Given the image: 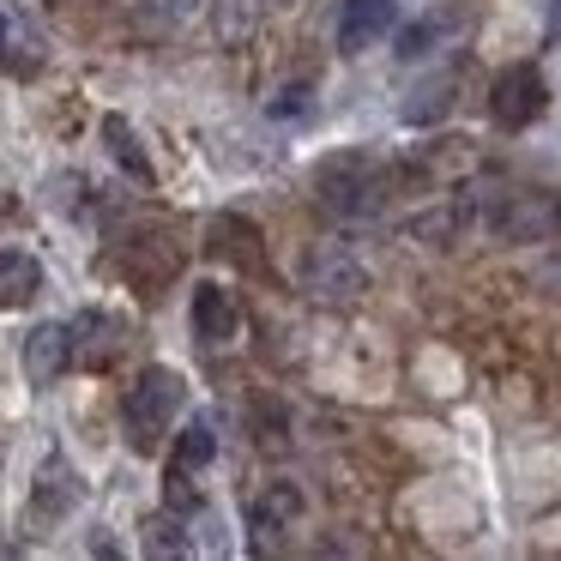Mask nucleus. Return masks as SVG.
Returning <instances> with one entry per match:
<instances>
[{
  "mask_svg": "<svg viewBox=\"0 0 561 561\" xmlns=\"http://www.w3.org/2000/svg\"><path fill=\"white\" fill-rule=\"evenodd\" d=\"M465 218L489 236V242L507 248H537L561 236V194L549 187H483V194L465 206Z\"/></svg>",
  "mask_w": 561,
  "mask_h": 561,
  "instance_id": "obj_1",
  "label": "nucleus"
},
{
  "mask_svg": "<svg viewBox=\"0 0 561 561\" xmlns=\"http://www.w3.org/2000/svg\"><path fill=\"white\" fill-rule=\"evenodd\" d=\"M392 175L380 163H368V151H332L314 170V206L339 224H363L387 206Z\"/></svg>",
  "mask_w": 561,
  "mask_h": 561,
  "instance_id": "obj_2",
  "label": "nucleus"
},
{
  "mask_svg": "<svg viewBox=\"0 0 561 561\" xmlns=\"http://www.w3.org/2000/svg\"><path fill=\"white\" fill-rule=\"evenodd\" d=\"M182 399H187V380L175 375V368L151 363L146 375L127 387V399H122L127 447H134V453H158V440L170 435V423H175V411H182Z\"/></svg>",
  "mask_w": 561,
  "mask_h": 561,
  "instance_id": "obj_3",
  "label": "nucleus"
},
{
  "mask_svg": "<svg viewBox=\"0 0 561 561\" xmlns=\"http://www.w3.org/2000/svg\"><path fill=\"white\" fill-rule=\"evenodd\" d=\"M302 290L327 308H351V302H363V290H368V266L356 254H344V248H308Z\"/></svg>",
  "mask_w": 561,
  "mask_h": 561,
  "instance_id": "obj_4",
  "label": "nucleus"
},
{
  "mask_svg": "<svg viewBox=\"0 0 561 561\" xmlns=\"http://www.w3.org/2000/svg\"><path fill=\"white\" fill-rule=\"evenodd\" d=\"M543 103H549L543 73H537L531 61H519V67H507V73L489 85V122L507 127V134H519V127H531L537 115H543Z\"/></svg>",
  "mask_w": 561,
  "mask_h": 561,
  "instance_id": "obj_5",
  "label": "nucleus"
},
{
  "mask_svg": "<svg viewBox=\"0 0 561 561\" xmlns=\"http://www.w3.org/2000/svg\"><path fill=\"white\" fill-rule=\"evenodd\" d=\"M302 489L290 483V477H278V483H266L260 489L254 501H248V543L260 549V556H266V549H278L284 543V531H296V519H302Z\"/></svg>",
  "mask_w": 561,
  "mask_h": 561,
  "instance_id": "obj_6",
  "label": "nucleus"
},
{
  "mask_svg": "<svg viewBox=\"0 0 561 561\" xmlns=\"http://www.w3.org/2000/svg\"><path fill=\"white\" fill-rule=\"evenodd\" d=\"M67 368H73V332H67V320L31 327V339H25V380L31 387H55Z\"/></svg>",
  "mask_w": 561,
  "mask_h": 561,
  "instance_id": "obj_7",
  "label": "nucleus"
},
{
  "mask_svg": "<svg viewBox=\"0 0 561 561\" xmlns=\"http://www.w3.org/2000/svg\"><path fill=\"white\" fill-rule=\"evenodd\" d=\"M392 19H399V0H344L339 7V49L344 55L375 49L392 31Z\"/></svg>",
  "mask_w": 561,
  "mask_h": 561,
  "instance_id": "obj_8",
  "label": "nucleus"
},
{
  "mask_svg": "<svg viewBox=\"0 0 561 561\" xmlns=\"http://www.w3.org/2000/svg\"><path fill=\"white\" fill-rule=\"evenodd\" d=\"M73 507H79V477H73V465L55 453V459H43L37 483H31V519L55 525V519H67Z\"/></svg>",
  "mask_w": 561,
  "mask_h": 561,
  "instance_id": "obj_9",
  "label": "nucleus"
},
{
  "mask_svg": "<svg viewBox=\"0 0 561 561\" xmlns=\"http://www.w3.org/2000/svg\"><path fill=\"white\" fill-rule=\"evenodd\" d=\"M236 332H242V308H236V296L224 290V284H199L194 290V339L206 344V351H218V344H230Z\"/></svg>",
  "mask_w": 561,
  "mask_h": 561,
  "instance_id": "obj_10",
  "label": "nucleus"
},
{
  "mask_svg": "<svg viewBox=\"0 0 561 561\" xmlns=\"http://www.w3.org/2000/svg\"><path fill=\"white\" fill-rule=\"evenodd\" d=\"M67 332H73V363L79 368H103L115 351H122V327H115L110 314H98V308H85L79 320H67Z\"/></svg>",
  "mask_w": 561,
  "mask_h": 561,
  "instance_id": "obj_11",
  "label": "nucleus"
},
{
  "mask_svg": "<svg viewBox=\"0 0 561 561\" xmlns=\"http://www.w3.org/2000/svg\"><path fill=\"white\" fill-rule=\"evenodd\" d=\"M43 290V260L25 248H0V308H31Z\"/></svg>",
  "mask_w": 561,
  "mask_h": 561,
  "instance_id": "obj_12",
  "label": "nucleus"
},
{
  "mask_svg": "<svg viewBox=\"0 0 561 561\" xmlns=\"http://www.w3.org/2000/svg\"><path fill=\"white\" fill-rule=\"evenodd\" d=\"M211 254L236 260V266L260 272V230L248 218H211Z\"/></svg>",
  "mask_w": 561,
  "mask_h": 561,
  "instance_id": "obj_13",
  "label": "nucleus"
},
{
  "mask_svg": "<svg viewBox=\"0 0 561 561\" xmlns=\"http://www.w3.org/2000/svg\"><path fill=\"white\" fill-rule=\"evenodd\" d=\"M103 146H110V158L122 163L134 182H151V158H146V146H139V134L127 127V115H103Z\"/></svg>",
  "mask_w": 561,
  "mask_h": 561,
  "instance_id": "obj_14",
  "label": "nucleus"
},
{
  "mask_svg": "<svg viewBox=\"0 0 561 561\" xmlns=\"http://www.w3.org/2000/svg\"><path fill=\"white\" fill-rule=\"evenodd\" d=\"M465 224H471L465 206H435V211H416V218L404 224V236H411V242H428V248H447Z\"/></svg>",
  "mask_w": 561,
  "mask_h": 561,
  "instance_id": "obj_15",
  "label": "nucleus"
},
{
  "mask_svg": "<svg viewBox=\"0 0 561 561\" xmlns=\"http://www.w3.org/2000/svg\"><path fill=\"white\" fill-rule=\"evenodd\" d=\"M211 459H218V435H211V423L199 416V423H187L182 435H175V459L170 465H182V471H206Z\"/></svg>",
  "mask_w": 561,
  "mask_h": 561,
  "instance_id": "obj_16",
  "label": "nucleus"
},
{
  "mask_svg": "<svg viewBox=\"0 0 561 561\" xmlns=\"http://www.w3.org/2000/svg\"><path fill=\"white\" fill-rule=\"evenodd\" d=\"M260 13H266V0H218V37L230 43H248L260 31Z\"/></svg>",
  "mask_w": 561,
  "mask_h": 561,
  "instance_id": "obj_17",
  "label": "nucleus"
},
{
  "mask_svg": "<svg viewBox=\"0 0 561 561\" xmlns=\"http://www.w3.org/2000/svg\"><path fill=\"white\" fill-rule=\"evenodd\" d=\"M199 13V0H134V19L146 31H182Z\"/></svg>",
  "mask_w": 561,
  "mask_h": 561,
  "instance_id": "obj_18",
  "label": "nucleus"
},
{
  "mask_svg": "<svg viewBox=\"0 0 561 561\" xmlns=\"http://www.w3.org/2000/svg\"><path fill=\"white\" fill-rule=\"evenodd\" d=\"M447 103H453V73H440V79H428L423 91H411V103H404V122H435V115H447Z\"/></svg>",
  "mask_w": 561,
  "mask_h": 561,
  "instance_id": "obj_19",
  "label": "nucleus"
},
{
  "mask_svg": "<svg viewBox=\"0 0 561 561\" xmlns=\"http://www.w3.org/2000/svg\"><path fill=\"white\" fill-rule=\"evenodd\" d=\"M440 37H447V19H423V25H411V31L399 37V61H404V67H411V61H428Z\"/></svg>",
  "mask_w": 561,
  "mask_h": 561,
  "instance_id": "obj_20",
  "label": "nucleus"
},
{
  "mask_svg": "<svg viewBox=\"0 0 561 561\" xmlns=\"http://www.w3.org/2000/svg\"><path fill=\"white\" fill-rule=\"evenodd\" d=\"M308 110H314V85H308V79H296V85H284L278 98L266 103V115H272V122H302Z\"/></svg>",
  "mask_w": 561,
  "mask_h": 561,
  "instance_id": "obj_21",
  "label": "nucleus"
},
{
  "mask_svg": "<svg viewBox=\"0 0 561 561\" xmlns=\"http://www.w3.org/2000/svg\"><path fill=\"white\" fill-rule=\"evenodd\" d=\"M146 549L151 556H187V537H182V513H163V519H151L146 525Z\"/></svg>",
  "mask_w": 561,
  "mask_h": 561,
  "instance_id": "obj_22",
  "label": "nucleus"
},
{
  "mask_svg": "<svg viewBox=\"0 0 561 561\" xmlns=\"http://www.w3.org/2000/svg\"><path fill=\"white\" fill-rule=\"evenodd\" d=\"M163 507H170V513H194V507H199V483H194V471L170 465V477H163Z\"/></svg>",
  "mask_w": 561,
  "mask_h": 561,
  "instance_id": "obj_23",
  "label": "nucleus"
},
{
  "mask_svg": "<svg viewBox=\"0 0 561 561\" xmlns=\"http://www.w3.org/2000/svg\"><path fill=\"white\" fill-rule=\"evenodd\" d=\"M549 43L561 49V0H549Z\"/></svg>",
  "mask_w": 561,
  "mask_h": 561,
  "instance_id": "obj_24",
  "label": "nucleus"
},
{
  "mask_svg": "<svg viewBox=\"0 0 561 561\" xmlns=\"http://www.w3.org/2000/svg\"><path fill=\"white\" fill-rule=\"evenodd\" d=\"M0 49H7V13H0Z\"/></svg>",
  "mask_w": 561,
  "mask_h": 561,
  "instance_id": "obj_25",
  "label": "nucleus"
},
{
  "mask_svg": "<svg viewBox=\"0 0 561 561\" xmlns=\"http://www.w3.org/2000/svg\"><path fill=\"white\" fill-rule=\"evenodd\" d=\"M43 7H67V0H43Z\"/></svg>",
  "mask_w": 561,
  "mask_h": 561,
  "instance_id": "obj_26",
  "label": "nucleus"
}]
</instances>
